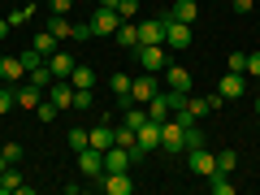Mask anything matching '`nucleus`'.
<instances>
[{"instance_id": "f257e3e1", "label": "nucleus", "mask_w": 260, "mask_h": 195, "mask_svg": "<svg viewBox=\"0 0 260 195\" xmlns=\"http://www.w3.org/2000/svg\"><path fill=\"white\" fill-rule=\"evenodd\" d=\"M135 61H139L148 74H160V70H165V44H139L135 48Z\"/></svg>"}, {"instance_id": "f03ea898", "label": "nucleus", "mask_w": 260, "mask_h": 195, "mask_svg": "<svg viewBox=\"0 0 260 195\" xmlns=\"http://www.w3.org/2000/svg\"><path fill=\"white\" fill-rule=\"evenodd\" d=\"M160 148H165V152H186V130H182L178 117L160 121Z\"/></svg>"}, {"instance_id": "7ed1b4c3", "label": "nucleus", "mask_w": 260, "mask_h": 195, "mask_svg": "<svg viewBox=\"0 0 260 195\" xmlns=\"http://www.w3.org/2000/svg\"><path fill=\"white\" fill-rule=\"evenodd\" d=\"M44 87H35V83H30V78H22V83L18 87H13V100H18V109H26V113H35L39 109V104H44Z\"/></svg>"}, {"instance_id": "20e7f679", "label": "nucleus", "mask_w": 260, "mask_h": 195, "mask_svg": "<svg viewBox=\"0 0 260 195\" xmlns=\"http://www.w3.org/2000/svg\"><path fill=\"white\" fill-rule=\"evenodd\" d=\"M195 18H200V5H195V0H174V5H169L165 13H160V22H186V26H195Z\"/></svg>"}, {"instance_id": "39448f33", "label": "nucleus", "mask_w": 260, "mask_h": 195, "mask_svg": "<svg viewBox=\"0 0 260 195\" xmlns=\"http://www.w3.org/2000/svg\"><path fill=\"white\" fill-rule=\"evenodd\" d=\"M95 186H100V191H109V195H130V191H135V182H130V169L100 174V178H95Z\"/></svg>"}, {"instance_id": "423d86ee", "label": "nucleus", "mask_w": 260, "mask_h": 195, "mask_svg": "<svg viewBox=\"0 0 260 195\" xmlns=\"http://www.w3.org/2000/svg\"><path fill=\"white\" fill-rule=\"evenodd\" d=\"M186 165H191L195 178H208V174L217 169V156H213L208 148H186Z\"/></svg>"}, {"instance_id": "0eeeda50", "label": "nucleus", "mask_w": 260, "mask_h": 195, "mask_svg": "<svg viewBox=\"0 0 260 195\" xmlns=\"http://www.w3.org/2000/svg\"><path fill=\"white\" fill-rule=\"evenodd\" d=\"M117 26H121L117 9H104V5H95V13H91V35H113Z\"/></svg>"}, {"instance_id": "6e6552de", "label": "nucleus", "mask_w": 260, "mask_h": 195, "mask_svg": "<svg viewBox=\"0 0 260 195\" xmlns=\"http://www.w3.org/2000/svg\"><path fill=\"white\" fill-rule=\"evenodd\" d=\"M22 78H26V65L18 61V52H5V56H0V83H9V87H18Z\"/></svg>"}, {"instance_id": "1a4fd4ad", "label": "nucleus", "mask_w": 260, "mask_h": 195, "mask_svg": "<svg viewBox=\"0 0 260 195\" xmlns=\"http://www.w3.org/2000/svg\"><path fill=\"white\" fill-rule=\"evenodd\" d=\"M0 195H30V186H26V178H22L18 165H9L0 174Z\"/></svg>"}, {"instance_id": "9d476101", "label": "nucleus", "mask_w": 260, "mask_h": 195, "mask_svg": "<svg viewBox=\"0 0 260 195\" xmlns=\"http://www.w3.org/2000/svg\"><path fill=\"white\" fill-rule=\"evenodd\" d=\"M191 39H195V30L186 22H169L165 26V48H178L182 52V48H191Z\"/></svg>"}, {"instance_id": "9b49d317", "label": "nucleus", "mask_w": 260, "mask_h": 195, "mask_svg": "<svg viewBox=\"0 0 260 195\" xmlns=\"http://www.w3.org/2000/svg\"><path fill=\"white\" fill-rule=\"evenodd\" d=\"M78 174H83V178H100L104 174V152L83 148V152H78Z\"/></svg>"}, {"instance_id": "f8f14e48", "label": "nucleus", "mask_w": 260, "mask_h": 195, "mask_svg": "<svg viewBox=\"0 0 260 195\" xmlns=\"http://www.w3.org/2000/svg\"><path fill=\"white\" fill-rule=\"evenodd\" d=\"M48 100H52L61 113H65V109H74V83H70V78H56V83L48 87Z\"/></svg>"}, {"instance_id": "ddd939ff", "label": "nucleus", "mask_w": 260, "mask_h": 195, "mask_svg": "<svg viewBox=\"0 0 260 195\" xmlns=\"http://www.w3.org/2000/svg\"><path fill=\"white\" fill-rule=\"evenodd\" d=\"M87 148H95V152H104V148H113V121H95L91 130H87Z\"/></svg>"}, {"instance_id": "4468645a", "label": "nucleus", "mask_w": 260, "mask_h": 195, "mask_svg": "<svg viewBox=\"0 0 260 195\" xmlns=\"http://www.w3.org/2000/svg\"><path fill=\"white\" fill-rule=\"evenodd\" d=\"M156 91H160V87H156V78H152L148 70H143V78H135V83H130V100H135V104H148Z\"/></svg>"}, {"instance_id": "2eb2a0df", "label": "nucleus", "mask_w": 260, "mask_h": 195, "mask_svg": "<svg viewBox=\"0 0 260 195\" xmlns=\"http://www.w3.org/2000/svg\"><path fill=\"white\" fill-rule=\"evenodd\" d=\"M135 143H139V148L143 152H152V148H160V121H143V126L139 130H135Z\"/></svg>"}, {"instance_id": "dca6fc26", "label": "nucleus", "mask_w": 260, "mask_h": 195, "mask_svg": "<svg viewBox=\"0 0 260 195\" xmlns=\"http://www.w3.org/2000/svg\"><path fill=\"white\" fill-rule=\"evenodd\" d=\"M130 165H135V160H130L126 148H117V143L104 148V174H117V169H130Z\"/></svg>"}, {"instance_id": "f3484780", "label": "nucleus", "mask_w": 260, "mask_h": 195, "mask_svg": "<svg viewBox=\"0 0 260 195\" xmlns=\"http://www.w3.org/2000/svg\"><path fill=\"white\" fill-rule=\"evenodd\" d=\"M113 39H117V48L135 52V48H139V22H121V26L113 30Z\"/></svg>"}, {"instance_id": "a211bd4d", "label": "nucleus", "mask_w": 260, "mask_h": 195, "mask_svg": "<svg viewBox=\"0 0 260 195\" xmlns=\"http://www.w3.org/2000/svg\"><path fill=\"white\" fill-rule=\"evenodd\" d=\"M139 44H165V22L160 18L139 22Z\"/></svg>"}, {"instance_id": "6ab92c4d", "label": "nucleus", "mask_w": 260, "mask_h": 195, "mask_svg": "<svg viewBox=\"0 0 260 195\" xmlns=\"http://www.w3.org/2000/svg\"><path fill=\"white\" fill-rule=\"evenodd\" d=\"M217 91H221L225 100H239V95L247 91V78H243V74H234V70H230V74H225L221 83H217Z\"/></svg>"}, {"instance_id": "aec40b11", "label": "nucleus", "mask_w": 260, "mask_h": 195, "mask_svg": "<svg viewBox=\"0 0 260 195\" xmlns=\"http://www.w3.org/2000/svg\"><path fill=\"white\" fill-rule=\"evenodd\" d=\"M74 65H78V61H74L70 52H61V48H56V52L48 56V70H52L56 78H70V74H74Z\"/></svg>"}, {"instance_id": "412c9836", "label": "nucleus", "mask_w": 260, "mask_h": 195, "mask_svg": "<svg viewBox=\"0 0 260 195\" xmlns=\"http://www.w3.org/2000/svg\"><path fill=\"white\" fill-rule=\"evenodd\" d=\"M204 182H208V191H213V195H234V178H230V174H221V169H213Z\"/></svg>"}, {"instance_id": "4be33fe9", "label": "nucleus", "mask_w": 260, "mask_h": 195, "mask_svg": "<svg viewBox=\"0 0 260 195\" xmlns=\"http://www.w3.org/2000/svg\"><path fill=\"white\" fill-rule=\"evenodd\" d=\"M165 83L174 87V91H191V74H186L182 65H165Z\"/></svg>"}, {"instance_id": "5701e85b", "label": "nucleus", "mask_w": 260, "mask_h": 195, "mask_svg": "<svg viewBox=\"0 0 260 195\" xmlns=\"http://www.w3.org/2000/svg\"><path fill=\"white\" fill-rule=\"evenodd\" d=\"M130 83H135L130 74H113V78H109V87H113V95H117V104H121V109L130 104Z\"/></svg>"}, {"instance_id": "b1692460", "label": "nucleus", "mask_w": 260, "mask_h": 195, "mask_svg": "<svg viewBox=\"0 0 260 195\" xmlns=\"http://www.w3.org/2000/svg\"><path fill=\"white\" fill-rule=\"evenodd\" d=\"M143 121H148V109H139V104L130 100L126 109H121V126H130V130H139Z\"/></svg>"}, {"instance_id": "393cba45", "label": "nucleus", "mask_w": 260, "mask_h": 195, "mask_svg": "<svg viewBox=\"0 0 260 195\" xmlns=\"http://www.w3.org/2000/svg\"><path fill=\"white\" fill-rule=\"evenodd\" d=\"M56 44H61V39H56L52 30H39V35L30 39V48H35V52H44V61H48V56L56 52Z\"/></svg>"}, {"instance_id": "a878e982", "label": "nucleus", "mask_w": 260, "mask_h": 195, "mask_svg": "<svg viewBox=\"0 0 260 195\" xmlns=\"http://www.w3.org/2000/svg\"><path fill=\"white\" fill-rule=\"evenodd\" d=\"M48 30H52L56 39H70V30H74V22L65 18V13H52V18H48Z\"/></svg>"}, {"instance_id": "bb28decb", "label": "nucleus", "mask_w": 260, "mask_h": 195, "mask_svg": "<svg viewBox=\"0 0 260 195\" xmlns=\"http://www.w3.org/2000/svg\"><path fill=\"white\" fill-rule=\"evenodd\" d=\"M186 113H191L195 121L208 117V113H213V109H208V95H186Z\"/></svg>"}, {"instance_id": "cd10ccee", "label": "nucleus", "mask_w": 260, "mask_h": 195, "mask_svg": "<svg viewBox=\"0 0 260 195\" xmlns=\"http://www.w3.org/2000/svg\"><path fill=\"white\" fill-rule=\"evenodd\" d=\"M26 78H30V83H35V87H44V91H48V87H52V83H56V74H52V70H48V61H44V65H39V70H30V74H26Z\"/></svg>"}, {"instance_id": "c85d7f7f", "label": "nucleus", "mask_w": 260, "mask_h": 195, "mask_svg": "<svg viewBox=\"0 0 260 195\" xmlns=\"http://www.w3.org/2000/svg\"><path fill=\"white\" fill-rule=\"evenodd\" d=\"M70 83H74V91H78V87H91V83H95V70H87V65H74Z\"/></svg>"}, {"instance_id": "c756f323", "label": "nucleus", "mask_w": 260, "mask_h": 195, "mask_svg": "<svg viewBox=\"0 0 260 195\" xmlns=\"http://www.w3.org/2000/svg\"><path fill=\"white\" fill-rule=\"evenodd\" d=\"M234 165H239V152H234V148L217 152V169H221V174H234Z\"/></svg>"}, {"instance_id": "7c9ffc66", "label": "nucleus", "mask_w": 260, "mask_h": 195, "mask_svg": "<svg viewBox=\"0 0 260 195\" xmlns=\"http://www.w3.org/2000/svg\"><path fill=\"white\" fill-rule=\"evenodd\" d=\"M18 61L26 65V74H30V70H39V65H44V52H35V48H22V52H18Z\"/></svg>"}, {"instance_id": "2f4dec72", "label": "nucleus", "mask_w": 260, "mask_h": 195, "mask_svg": "<svg viewBox=\"0 0 260 195\" xmlns=\"http://www.w3.org/2000/svg\"><path fill=\"white\" fill-rule=\"evenodd\" d=\"M91 104H95L91 100V87H78V91H74V109L78 113H91Z\"/></svg>"}, {"instance_id": "473e14b6", "label": "nucleus", "mask_w": 260, "mask_h": 195, "mask_svg": "<svg viewBox=\"0 0 260 195\" xmlns=\"http://www.w3.org/2000/svg\"><path fill=\"white\" fill-rule=\"evenodd\" d=\"M186 130V148H204V130H200V121H191V126H182Z\"/></svg>"}, {"instance_id": "72a5a7b5", "label": "nucleus", "mask_w": 260, "mask_h": 195, "mask_svg": "<svg viewBox=\"0 0 260 195\" xmlns=\"http://www.w3.org/2000/svg\"><path fill=\"white\" fill-rule=\"evenodd\" d=\"M135 13H139V0H117V18L121 22H135Z\"/></svg>"}, {"instance_id": "f704fd0d", "label": "nucleus", "mask_w": 260, "mask_h": 195, "mask_svg": "<svg viewBox=\"0 0 260 195\" xmlns=\"http://www.w3.org/2000/svg\"><path fill=\"white\" fill-rule=\"evenodd\" d=\"M65 143H70L74 152H83V148H87V130H83V126H74L70 135H65Z\"/></svg>"}, {"instance_id": "c9c22d12", "label": "nucleus", "mask_w": 260, "mask_h": 195, "mask_svg": "<svg viewBox=\"0 0 260 195\" xmlns=\"http://www.w3.org/2000/svg\"><path fill=\"white\" fill-rule=\"evenodd\" d=\"M30 18H35V9H30V5H26V9H13V13H9V26L18 30V26H26Z\"/></svg>"}, {"instance_id": "e433bc0d", "label": "nucleus", "mask_w": 260, "mask_h": 195, "mask_svg": "<svg viewBox=\"0 0 260 195\" xmlns=\"http://www.w3.org/2000/svg\"><path fill=\"white\" fill-rule=\"evenodd\" d=\"M13 104H18V100H13V87H9V83H0V117H5Z\"/></svg>"}, {"instance_id": "4c0bfd02", "label": "nucleus", "mask_w": 260, "mask_h": 195, "mask_svg": "<svg viewBox=\"0 0 260 195\" xmlns=\"http://www.w3.org/2000/svg\"><path fill=\"white\" fill-rule=\"evenodd\" d=\"M56 113H61V109H56V104H52V100H48V95H44V104H39V109H35V117H39V121H52Z\"/></svg>"}, {"instance_id": "58836bf2", "label": "nucleus", "mask_w": 260, "mask_h": 195, "mask_svg": "<svg viewBox=\"0 0 260 195\" xmlns=\"http://www.w3.org/2000/svg\"><path fill=\"white\" fill-rule=\"evenodd\" d=\"M230 70H234V74H247V52L234 48V52H230Z\"/></svg>"}, {"instance_id": "ea45409f", "label": "nucleus", "mask_w": 260, "mask_h": 195, "mask_svg": "<svg viewBox=\"0 0 260 195\" xmlns=\"http://www.w3.org/2000/svg\"><path fill=\"white\" fill-rule=\"evenodd\" d=\"M70 39H78V44H87V39H91V22H74V30H70Z\"/></svg>"}, {"instance_id": "a19ab883", "label": "nucleus", "mask_w": 260, "mask_h": 195, "mask_svg": "<svg viewBox=\"0 0 260 195\" xmlns=\"http://www.w3.org/2000/svg\"><path fill=\"white\" fill-rule=\"evenodd\" d=\"M0 152L9 156V165H18V160H22V152H26V148H22V143H5V148H0Z\"/></svg>"}, {"instance_id": "79ce46f5", "label": "nucleus", "mask_w": 260, "mask_h": 195, "mask_svg": "<svg viewBox=\"0 0 260 195\" xmlns=\"http://www.w3.org/2000/svg\"><path fill=\"white\" fill-rule=\"evenodd\" d=\"M247 74L260 78V52H247Z\"/></svg>"}, {"instance_id": "37998d69", "label": "nucleus", "mask_w": 260, "mask_h": 195, "mask_svg": "<svg viewBox=\"0 0 260 195\" xmlns=\"http://www.w3.org/2000/svg\"><path fill=\"white\" fill-rule=\"evenodd\" d=\"M251 5L256 0H234V13H251Z\"/></svg>"}, {"instance_id": "c03bdc74", "label": "nucleus", "mask_w": 260, "mask_h": 195, "mask_svg": "<svg viewBox=\"0 0 260 195\" xmlns=\"http://www.w3.org/2000/svg\"><path fill=\"white\" fill-rule=\"evenodd\" d=\"M9 30H13V26H9V18H0V39H9Z\"/></svg>"}, {"instance_id": "a18cd8bd", "label": "nucleus", "mask_w": 260, "mask_h": 195, "mask_svg": "<svg viewBox=\"0 0 260 195\" xmlns=\"http://www.w3.org/2000/svg\"><path fill=\"white\" fill-rule=\"evenodd\" d=\"M95 5H104V9H117V0H95Z\"/></svg>"}, {"instance_id": "49530a36", "label": "nucleus", "mask_w": 260, "mask_h": 195, "mask_svg": "<svg viewBox=\"0 0 260 195\" xmlns=\"http://www.w3.org/2000/svg\"><path fill=\"white\" fill-rule=\"evenodd\" d=\"M5 169H9V156H5V152H0V174H5Z\"/></svg>"}, {"instance_id": "de8ad7c7", "label": "nucleus", "mask_w": 260, "mask_h": 195, "mask_svg": "<svg viewBox=\"0 0 260 195\" xmlns=\"http://www.w3.org/2000/svg\"><path fill=\"white\" fill-rule=\"evenodd\" d=\"M74 5H95V0H74Z\"/></svg>"}, {"instance_id": "09e8293b", "label": "nucleus", "mask_w": 260, "mask_h": 195, "mask_svg": "<svg viewBox=\"0 0 260 195\" xmlns=\"http://www.w3.org/2000/svg\"><path fill=\"white\" fill-rule=\"evenodd\" d=\"M256 117H260V95H256Z\"/></svg>"}]
</instances>
